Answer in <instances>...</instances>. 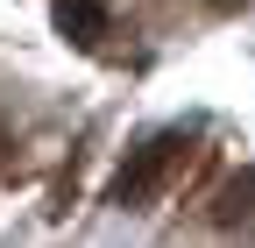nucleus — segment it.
Here are the masks:
<instances>
[{"label": "nucleus", "mask_w": 255, "mask_h": 248, "mask_svg": "<svg viewBox=\"0 0 255 248\" xmlns=\"http://www.w3.org/2000/svg\"><path fill=\"white\" fill-rule=\"evenodd\" d=\"M57 28H64V36H78V43H100L107 14L92 7V0H64V7H57Z\"/></svg>", "instance_id": "obj_3"}, {"label": "nucleus", "mask_w": 255, "mask_h": 248, "mask_svg": "<svg viewBox=\"0 0 255 248\" xmlns=\"http://www.w3.org/2000/svg\"><path fill=\"white\" fill-rule=\"evenodd\" d=\"M0 163H7V128H0Z\"/></svg>", "instance_id": "obj_4"}, {"label": "nucleus", "mask_w": 255, "mask_h": 248, "mask_svg": "<svg viewBox=\"0 0 255 248\" xmlns=\"http://www.w3.org/2000/svg\"><path fill=\"white\" fill-rule=\"evenodd\" d=\"M184 156H191V142H184V135H156V142H142V149H135V163L114 177V206H121V213H142V206L177 177Z\"/></svg>", "instance_id": "obj_1"}, {"label": "nucleus", "mask_w": 255, "mask_h": 248, "mask_svg": "<svg viewBox=\"0 0 255 248\" xmlns=\"http://www.w3.org/2000/svg\"><path fill=\"white\" fill-rule=\"evenodd\" d=\"M206 220H213V227H255V170H241V177L220 184Z\"/></svg>", "instance_id": "obj_2"}]
</instances>
